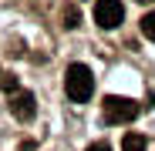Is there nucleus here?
<instances>
[{
    "instance_id": "obj_1",
    "label": "nucleus",
    "mask_w": 155,
    "mask_h": 151,
    "mask_svg": "<svg viewBox=\"0 0 155 151\" xmlns=\"http://www.w3.org/2000/svg\"><path fill=\"white\" fill-rule=\"evenodd\" d=\"M64 91H68L71 101L84 104V101L94 94V74H91V67H84V64H71L68 74H64Z\"/></svg>"
},
{
    "instance_id": "obj_2",
    "label": "nucleus",
    "mask_w": 155,
    "mask_h": 151,
    "mask_svg": "<svg viewBox=\"0 0 155 151\" xmlns=\"http://www.w3.org/2000/svg\"><path fill=\"white\" fill-rule=\"evenodd\" d=\"M135 118H138V104L132 97H118V94L105 97V121L108 124H128Z\"/></svg>"
},
{
    "instance_id": "obj_3",
    "label": "nucleus",
    "mask_w": 155,
    "mask_h": 151,
    "mask_svg": "<svg viewBox=\"0 0 155 151\" xmlns=\"http://www.w3.org/2000/svg\"><path fill=\"white\" fill-rule=\"evenodd\" d=\"M121 20H125L121 0H94V24H98L101 30H115V27H121Z\"/></svg>"
},
{
    "instance_id": "obj_4",
    "label": "nucleus",
    "mask_w": 155,
    "mask_h": 151,
    "mask_svg": "<svg viewBox=\"0 0 155 151\" xmlns=\"http://www.w3.org/2000/svg\"><path fill=\"white\" fill-rule=\"evenodd\" d=\"M10 114H14L17 121H31V118L37 114V101H34V94H31V91H17V94L10 97Z\"/></svg>"
},
{
    "instance_id": "obj_5",
    "label": "nucleus",
    "mask_w": 155,
    "mask_h": 151,
    "mask_svg": "<svg viewBox=\"0 0 155 151\" xmlns=\"http://www.w3.org/2000/svg\"><path fill=\"white\" fill-rule=\"evenodd\" d=\"M121 148H125V151H145V148H148V141H145L142 134H125Z\"/></svg>"
},
{
    "instance_id": "obj_9",
    "label": "nucleus",
    "mask_w": 155,
    "mask_h": 151,
    "mask_svg": "<svg viewBox=\"0 0 155 151\" xmlns=\"http://www.w3.org/2000/svg\"><path fill=\"white\" fill-rule=\"evenodd\" d=\"M4 87L7 91H17V77H4Z\"/></svg>"
},
{
    "instance_id": "obj_7",
    "label": "nucleus",
    "mask_w": 155,
    "mask_h": 151,
    "mask_svg": "<svg viewBox=\"0 0 155 151\" xmlns=\"http://www.w3.org/2000/svg\"><path fill=\"white\" fill-rule=\"evenodd\" d=\"M61 17H64V27H68V30H74L78 24H81V14H78V7H64Z\"/></svg>"
},
{
    "instance_id": "obj_6",
    "label": "nucleus",
    "mask_w": 155,
    "mask_h": 151,
    "mask_svg": "<svg viewBox=\"0 0 155 151\" xmlns=\"http://www.w3.org/2000/svg\"><path fill=\"white\" fill-rule=\"evenodd\" d=\"M138 27H142V34H145L148 40H155V10H148V14L138 20Z\"/></svg>"
},
{
    "instance_id": "obj_8",
    "label": "nucleus",
    "mask_w": 155,
    "mask_h": 151,
    "mask_svg": "<svg viewBox=\"0 0 155 151\" xmlns=\"http://www.w3.org/2000/svg\"><path fill=\"white\" fill-rule=\"evenodd\" d=\"M84 151H111V148H108V144H105V141H98V144H88V148H84Z\"/></svg>"
},
{
    "instance_id": "obj_10",
    "label": "nucleus",
    "mask_w": 155,
    "mask_h": 151,
    "mask_svg": "<svg viewBox=\"0 0 155 151\" xmlns=\"http://www.w3.org/2000/svg\"><path fill=\"white\" fill-rule=\"evenodd\" d=\"M138 4H152V0H138Z\"/></svg>"
}]
</instances>
